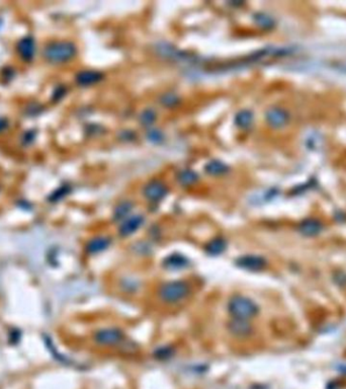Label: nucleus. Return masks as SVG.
I'll return each mask as SVG.
<instances>
[{
	"label": "nucleus",
	"mask_w": 346,
	"mask_h": 389,
	"mask_svg": "<svg viewBox=\"0 0 346 389\" xmlns=\"http://www.w3.org/2000/svg\"><path fill=\"white\" fill-rule=\"evenodd\" d=\"M229 313L236 319L248 320L258 313V306L251 299L244 296H234L228 303Z\"/></svg>",
	"instance_id": "nucleus-1"
},
{
	"label": "nucleus",
	"mask_w": 346,
	"mask_h": 389,
	"mask_svg": "<svg viewBox=\"0 0 346 389\" xmlns=\"http://www.w3.org/2000/svg\"><path fill=\"white\" fill-rule=\"evenodd\" d=\"M77 53L75 45L71 42H55L45 49V57L52 63H65L70 61Z\"/></svg>",
	"instance_id": "nucleus-2"
},
{
	"label": "nucleus",
	"mask_w": 346,
	"mask_h": 389,
	"mask_svg": "<svg viewBox=\"0 0 346 389\" xmlns=\"http://www.w3.org/2000/svg\"><path fill=\"white\" fill-rule=\"evenodd\" d=\"M190 293V288L186 282L173 281L163 284L159 288V297L166 303H176L186 298Z\"/></svg>",
	"instance_id": "nucleus-3"
},
{
	"label": "nucleus",
	"mask_w": 346,
	"mask_h": 389,
	"mask_svg": "<svg viewBox=\"0 0 346 389\" xmlns=\"http://www.w3.org/2000/svg\"><path fill=\"white\" fill-rule=\"evenodd\" d=\"M155 51L162 58H165L167 60H171L174 62L189 63V64L199 63L198 57L192 56L188 52H184L168 43L162 42V43L156 44Z\"/></svg>",
	"instance_id": "nucleus-4"
},
{
	"label": "nucleus",
	"mask_w": 346,
	"mask_h": 389,
	"mask_svg": "<svg viewBox=\"0 0 346 389\" xmlns=\"http://www.w3.org/2000/svg\"><path fill=\"white\" fill-rule=\"evenodd\" d=\"M124 340V334L118 328H102L95 332L94 341L101 346H114Z\"/></svg>",
	"instance_id": "nucleus-5"
},
{
	"label": "nucleus",
	"mask_w": 346,
	"mask_h": 389,
	"mask_svg": "<svg viewBox=\"0 0 346 389\" xmlns=\"http://www.w3.org/2000/svg\"><path fill=\"white\" fill-rule=\"evenodd\" d=\"M167 193L168 188L163 182L159 180L150 181L143 189L144 197L150 202H159L163 200Z\"/></svg>",
	"instance_id": "nucleus-6"
},
{
	"label": "nucleus",
	"mask_w": 346,
	"mask_h": 389,
	"mask_svg": "<svg viewBox=\"0 0 346 389\" xmlns=\"http://www.w3.org/2000/svg\"><path fill=\"white\" fill-rule=\"evenodd\" d=\"M265 121L273 129L284 128L290 121V114L281 106H271L265 112Z\"/></svg>",
	"instance_id": "nucleus-7"
},
{
	"label": "nucleus",
	"mask_w": 346,
	"mask_h": 389,
	"mask_svg": "<svg viewBox=\"0 0 346 389\" xmlns=\"http://www.w3.org/2000/svg\"><path fill=\"white\" fill-rule=\"evenodd\" d=\"M237 266L241 269L247 270V271H252V272H257L265 268L266 266V261L265 258L259 255H244L239 258H237L236 262Z\"/></svg>",
	"instance_id": "nucleus-8"
},
{
	"label": "nucleus",
	"mask_w": 346,
	"mask_h": 389,
	"mask_svg": "<svg viewBox=\"0 0 346 389\" xmlns=\"http://www.w3.org/2000/svg\"><path fill=\"white\" fill-rule=\"evenodd\" d=\"M144 223V217L141 215H134L125 219L119 229V233L122 237H128L134 234Z\"/></svg>",
	"instance_id": "nucleus-9"
},
{
	"label": "nucleus",
	"mask_w": 346,
	"mask_h": 389,
	"mask_svg": "<svg viewBox=\"0 0 346 389\" xmlns=\"http://www.w3.org/2000/svg\"><path fill=\"white\" fill-rule=\"evenodd\" d=\"M104 78V74L96 70H83L78 72L76 75V82L81 86H90L94 85Z\"/></svg>",
	"instance_id": "nucleus-10"
},
{
	"label": "nucleus",
	"mask_w": 346,
	"mask_h": 389,
	"mask_svg": "<svg viewBox=\"0 0 346 389\" xmlns=\"http://www.w3.org/2000/svg\"><path fill=\"white\" fill-rule=\"evenodd\" d=\"M228 328L231 334L239 338L247 337L252 331V327L247 322V320L236 319V318H234L232 321H230Z\"/></svg>",
	"instance_id": "nucleus-11"
},
{
	"label": "nucleus",
	"mask_w": 346,
	"mask_h": 389,
	"mask_svg": "<svg viewBox=\"0 0 346 389\" xmlns=\"http://www.w3.org/2000/svg\"><path fill=\"white\" fill-rule=\"evenodd\" d=\"M322 228V223L317 219H306L299 226L300 232L305 236L318 235L321 232Z\"/></svg>",
	"instance_id": "nucleus-12"
},
{
	"label": "nucleus",
	"mask_w": 346,
	"mask_h": 389,
	"mask_svg": "<svg viewBox=\"0 0 346 389\" xmlns=\"http://www.w3.org/2000/svg\"><path fill=\"white\" fill-rule=\"evenodd\" d=\"M203 169H204V172L209 176H212V177L224 176L225 174H227L230 171L229 166L225 162H223L221 160H218V159H214V160L209 161L204 165Z\"/></svg>",
	"instance_id": "nucleus-13"
},
{
	"label": "nucleus",
	"mask_w": 346,
	"mask_h": 389,
	"mask_svg": "<svg viewBox=\"0 0 346 389\" xmlns=\"http://www.w3.org/2000/svg\"><path fill=\"white\" fill-rule=\"evenodd\" d=\"M253 120H254V116H253V113L251 110L241 109L235 115L234 124L239 129L245 130V129H248L251 127V125L253 124Z\"/></svg>",
	"instance_id": "nucleus-14"
},
{
	"label": "nucleus",
	"mask_w": 346,
	"mask_h": 389,
	"mask_svg": "<svg viewBox=\"0 0 346 389\" xmlns=\"http://www.w3.org/2000/svg\"><path fill=\"white\" fill-rule=\"evenodd\" d=\"M133 208H134V205L130 201H124L120 203L117 207H115L113 211V216H112L113 220L118 222L119 221L123 222L125 219L129 217V214L131 213Z\"/></svg>",
	"instance_id": "nucleus-15"
},
{
	"label": "nucleus",
	"mask_w": 346,
	"mask_h": 389,
	"mask_svg": "<svg viewBox=\"0 0 346 389\" xmlns=\"http://www.w3.org/2000/svg\"><path fill=\"white\" fill-rule=\"evenodd\" d=\"M176 180L180 186L190 187L198 181V175L192 170H182L178 173Z\"/></svg>",
	"instance_id": "nucleus-16"
},
{
	"label": "nucleus",
	"mask_w": 346,
	"mask_h": 389,
	"mask_svg": "<svg viewBox=\"0 0 346 389\" xmlns=\"http://www.w3.org/2000/svg\"><path fill=\"white\" fill-rule=\"evenodd\" d=\"M110 243V239L105 236L95 237L87 244V251L90 253H98L105 250Z\"/></svg>",
	"instance_id": "nucleus-17"
},
{
	"label": "nucleus",
	"mask_w": 346,
	"mask_h": 389,
	"mask_svg": "<svg viewBox=\"0 0 346 389\" xmlns=\"http://www.w3.org/2000/svg\"><path fill=\"white\" fill-rule=\"evenodd\" d=\"M18 49L24 59L30 60L33 58L35 53V43L31 38H25L20 42Z\"/></svg>",
	"instance_id": "nucleus-18"
},
{
	"label": "nucleus",
	"mask_w": 346,
	"mask_h": 389,
	"mask_svg": "<svg viewBox=\"0 0 346 389\" xmlns=\"http://www.w3.org/2000/svg\"><path fill=\"white\" fill-rule=\"evenodd\" d=\"M253 21L259 28H261L263 30H270L274 27V24H275L274 20L270 16H268L264 13L255 14L253 16Z\"/></svg>",
	"instance_id": "nucleus-19"
},
{
	"label": "nucleus",
	"mask_w": 346,
	"mask_h": 389,
	"mask_svg": "<svg viewBox=\"0 0 346 389\" xmlns=\"http://www.w3.org/2000/svg\"><path fill=\"white\" fill-rule=\"evenodd\" d=\"M226 248V241L223 238H215L212 241H210L205 246V251L210 254L217 255L223 252Z\"/></svg>",
	"instance_id": "nucleus-20"
},
{
	"label": "nucleus",
	"mask_w": 346,
	"mask_h": 389,
	"mask_svg": "<svg viewBox=\"0 0 346 389\" xmlns=\"http://www.w3.org/2000/svg\"><path fill=\"white\" fill-rule=\"evenodd\" d=\"M157 119V115H156V112L153 109V108H145L141 114H140V117H139V122L142 126L144 127H148L150 128L156 121Z\"/></svg>",
	"instance_id": "nucleus-21"
},
{
	"label": "nucleus",
	"mask_w": 346,
	"mask_h": 389,
	"mask_svg": "<svg viewBox=\"0 0 346 389\" xmlns=\"http://www.w3.org/2000/svg\"><path fill=\"white\" fill-rule=\"evenodd\" d=\"M180 102V97L174 92H166L160 97V103L165 107H174Z\"/></svg>",
	"instance_id": "nucleus-22"
},
{
	"label": "nucleus",
	"mask_w": 346,
	"mask_h": 389,
	"mask_svg": "<svg viewBox=\"0 0 346 389\" xmlns=\"http://www.w3.org/2000/svg\"><path fill=\"white\" fill-rule=\"evenodd\" d=\"M147 139L154 144H160L164 140V136L162 131H160L159 129H151L149 128L147 131Z\"/></svg>",
	"instance_id": "nucleus-23"
},
{
	"label": "nucleus",
	"mask_w": 346,
	"mask_h": 389,
	"mask_svg": "<svg viewBox=\"0 0 346 389\" xmlns=\"http://www.w3.org/2000/svg\"><path fill=\"white\" fill-rule=\"evenodd\" d=\"M7 127V122L0 119V131H3V130Z\"/></svg>",
	"instance_id": "nucleus-24"
}]
</instances>
